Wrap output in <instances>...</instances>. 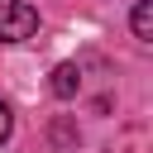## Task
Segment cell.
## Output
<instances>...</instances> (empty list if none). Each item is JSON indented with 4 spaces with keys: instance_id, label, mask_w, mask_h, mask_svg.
I'll return each mask as SVG.
<instances>
[{
    "instance_id": "6da1fadb",
    "label": "cell",
    "mask_w": 153,
    "mask_h": 153,
    "mask_svg": "<svg viewBox=\"0 0 153 153\" xmlns=\"http://www.w3.org/2000/svg\"><path fill=\"white\" fill-rule=\"evenodd\" d=\"M38 33V10L24 0H0V43H24Z\"/></svg>"
},
{
    "instance_id": "7a4b0ae2",
    "label": "cell",
    "mask_w": 153,
    "mask_h": 153,
    "mask_svg": "<svg viewBox=\"0 0 153 153\" xmlns=\"http://www.w3.org/2000/svg\"><path fill=\"white\" fill-rule=\"evenodd\" d=\"M76 86H81V72H76L72 62H57V67H53V96L67 100V96H76Z\"/></svg>"
},
{
    "instance_id": "3957f363",
    "label": "cell",
    "mask_w": 153,
    "mask_h": 153,
    "mask_svg": "<svg viewBox=\"0 0 153 153\" xmlns=\"http://www.w3.org/2000/svg\"><path fill=\"white\" fill-rule=\"evenodd\" d=\"M129 24H134V38L148 43V38H153V0H139L134 14H129Z\"/></svg>"
},
{
    "instance_id": "277c9868",
    "label": "cell",
    "mask_w": 153,
    "mask_h": 153,
    "mask_svg": "<svg viewBox=\"0 0 153 153\" xmlns=\"http://www.w3.org/2000/svg\"><path fill=\"white\" fill-rule=\"evenodd\" d=\"M10 129H14V115H10V105H5V100H0V143H5V139H10Z\"/></svg>"
}]
</instances>
